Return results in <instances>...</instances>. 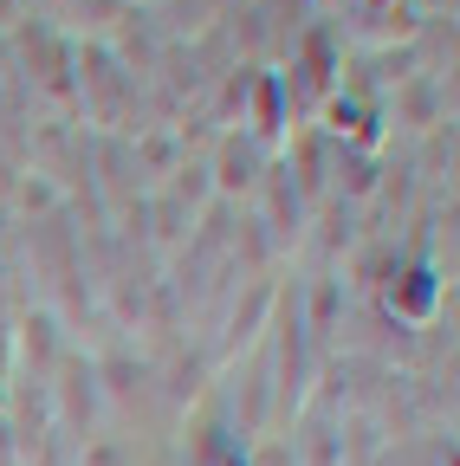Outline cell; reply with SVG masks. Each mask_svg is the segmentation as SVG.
I'll use <instances>...</instances> for the list:
<instances>
[{
  "label": "cell",
  "mask_w": 460,
  "mask_h": 466,
  "mask_svg": "<svg viewBox=\"0 0 460 466\" xmlns=\"http://www.w3.org/2000/svg\"><path fill=\"white\" fill-rule=\"evenodd\" d=\"M220 182H227V188L247 182V149H227V156H220Z\"/></svg>",
  "instance_id": "obj_1"
},
{
  "label": "cell",
  "mask_w": 460,
  "mask_h": 466,
  "mask_svg": "<svg viewBox=\"0 0 460 466\" xmlns=\"http://www.w3.org/2000/svg\"><path fill=\"white\" fill-rule=\"evenodd\" d=\"M91 466H118V453H110V447H91Z\"/></svg>",
  "instance_id": "obj_3"
},
{
  "label": "cell",
  "mask_w": 460,
  "mask_h": 466,
  "mask_svg": "<svg viewBox=\"0 0 460 466\" xmlns=\"http://www.w3.org/2000/svg\"><path fill=\"white\" fill-rule=\"evenodd\" d=\"M7 20H14V0H0V26H7Z\"/></svg>",
  "instance_id": "obj_4"
},
{
  "label": "cell",
  "mask_w": 460,
  "mask_h": 466,
  "mask_svg": "<svg viewBox=\"0 0 460 466\" xmlns=\"http://www.w3.org/2000/svg\"><path fill=\"white\" fill-rule=\"evenodd\" d=\"M434 299V272H409V311H422Z\"/></svg>",
  "instance_id": "obj_2"
},
{
  "label": "cell",
  "mask_w": 460,
  "mask_h": 466,
  "mask_svg": "<svg viewBox=\"0 0 460 466\" xmlns=\"http://www.w3.org/2000/svg\"><path fill=\"white\" fill-rule=\"evenodd\" d=\"M0 72H7V52H0Z\"/></svg>",
  "instance_id": "obj_5"
}]
</instances>
